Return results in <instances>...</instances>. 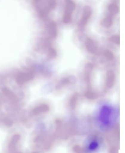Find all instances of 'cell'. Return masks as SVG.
Segmentation results:
<instances>
[{"instance_id":"13","label":"cell","mask_w":125,"mask_h":153,"mask_svg":"<svg viewBox=\"0 0 125 153\" xmlns=\"http://www.w3.org/2000/svg\"><path fill=\"white\" fill-rule=\"evenodd\" d=\"M58 55V53L57 51L54 48H50L48 52V57L50 59H54L57 57Z\"/></svg>"},{"instance_id":"3","label":"cell","mask_w":125,"mask_h":153,"mask_svg":"<svg viewBox=\"0 0 125 153\" xmlns=\"http://www.w3.org/2000/svg\"><path fill=\"white\" fill-rule=\"evenodd\" d=\"M92 15V10L91 7L88 6L84 7L78 25L79 30L83 31L85 28L86 26L90 21Z\"/></svg>"},{"instance_id":"1","label":"cell","mask_w":125,"mask_h":153,"mask_svg":"<svg viewBox=\"0 0 125 153\" xmlns=\"http://www.w3.org/2000/svg\"><path fill=\"white\" fill-rule=\"evenodd\" d=\"M118 112L112 106L104 105L102 106L97 114V120L104 128H110L116 122Z\"/></svg>"},{"instance_id":"2","label":"cell","mask_w":125,"mask_h":153,"mask_svg":"<svg viewBox=\"0 0 125 153\" xmlns=\"http://www.w3.org/2000/svg\"><path fill=\"white\" fill-rule=\"evenodd\" d=\"M76 8V4L72 1H65V8L63 12L62 21L65 24L71 22L73 14Z\"/></svg>"},{"instance_id":"14","label":"cell","mask_w":125,"mask_h":153,"mask_svg":"<svg viewBox=\"0 0 125 153\" xmlns=\"http://www.w3.org/2000/svg\"><path fill=\"white\" fill-rule=\"evenodd\" d=\"M109 41L117 45L120 44V36L118 34L113 35L109 38Z\"/></svg>"},{"instance_id":"5","label":"cell","mask_w":125,"mask_h":153,"mask_svg":"<svg viewBox=\"0 0 125 153\" xmlns=\"http://www.w3.org/2000/svg\"><path fill=\"white\" fill-rule=\"evenodd\" d=\"M85 46L87 51L92 54H95L98 51L96 42L91 38H87L85 41Z\"/></svg>"},{"instance_id":"10","label":"cell","mask_w":125,"mask_h":153,"mask_svg":"<svg viewBox=\"0 0 125 153\" xmlns=\"http://www.w3.org/2000/svg\"><path fill=\"white\" fill-rule=\"evenodd\" d=\"M113 22V18L112 16L108 14L101 21V25L105 28H109L112 25Z\"/></svg>"},{"instance_id":"11","label":"cell","mask_w":125,"mask_h":153,"mask_svg":"<svg viewBox=\"0 0 125 153\" xmlns=\"http://www.w3.org/2000/svg\"><path fill=\"white\" fill-rule=\"evenodd\" d=\"M108 10L110 15H116L119 11V7L116 3H110L108 6Z\"/></svg>"},{"instance_id":"6","label":"cell","mask_w":125,"mask_h":153,"mask_svg":"<svg viewBox=\"0 0 125 153\" xmlns=\"http://www.w3.org/2000/svg\"><path fill=\"white\" fill-rule=\"evenodd\" d=\"M75 81V78L73 76H69L64 77L58 81L56 84V88L58 89L64 88L74 84Z\"/></svg>"},{"instance_id":"7","label":"cell","mask_w":125,"mask_h":153,"mask_svg":"<svg viewBox=\"0 0 125 153\" xmlns=\"http://www.w3.org/2000/svg\"><path fill=\"white\" fill-rule=\"evenodd\" d=\"M100 147V142L96 139L90 140L86 144V149L88 153H94L97 151Z\"/></svg>"},{"instance_id":"12","label":"cell","mask_w":125,"mask_h":153,"mask_svg":"<svg viewBox=\"0 0 125 153\" xmlns=\"http://www.w3.org/2000/svg\"><path fill=\"white\" fill-rule=\"evenodd\" d=\"M104 56L108 60H112L114 59L113 53L110 50H105L104 52Z\"/></svg>"},{"instance_id":"9","label":"cell","mask_w":125,"mask_h":153,"mask_svg":"<svg viewBox=\"0 0 125 153\" xmlns=\"http://www.w3.org/2000/svg\"><path fill=\"white\" fill-rule=\"evenodd\" d=\"M48 33L50 38L55 39L58 34V27L56 22L53 21L50 23L48 27Z\"/></svg>"},{"instance_id":"4","label":"cell","mask_w":125,"mask_h":153,"mask_svg":"<svg viewBox=\"0 0 125 153\" xmlns=\"http://www.w3.org/2000/svg\"><path fill=\"white\" fill-rule=\"evenodd\" d=\"M94 71V66L92 63H87L84 69V78L86 84L87 85L89 89L91 88L92 84L93 72Z\"/></svg>"},{"instance_id":"8","label":"cell","mask_w":125,"mask_h":153,"mask_svg":"<svg viewBox=\"0 0 125 153\" xmlns=\"http://www.w3.org/2000/svg\"><path fill=\"white\" fill-rule=\"evenodd\" d=\"M115 73L112 70H109L107 71L105 78V85L108 88L112 87L115 84Z\"/></svg>"}]
</instances>
